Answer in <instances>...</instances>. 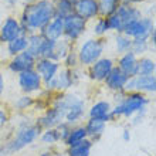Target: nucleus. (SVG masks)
<instances>
[{"instance_id":"1","label":"nucleus","mask_w":156,"mask_h":156,"mask_svg":"<svg viewBox=\"0 0 156 156\" xmlns=\"http://www.w3.org/2000/svg\"><path fill=\"white\" fill-rule=\"evenodd\" d=\"M55 16L54 4L50 0H38L33 4H27L21 14V30L23 34L26 31H33V30H43L47 27L50 21Z\"/></svg>"},{"instance_id":"2","label":"nucleus","mask_w":156,"mask_h":156,"mask_svg":"<svg viewBox=\"0 0 156 156\" xmlns=\"http://www.w3.org/2000/svg\"><path fill=\"white\" fill-rule=\"evenodd\" d=\"M149 104V99L140 92H128L125 97L119 98V104H116L115 108L111 109V116H125L132 118L139 111L145 109Z\"/></svg>"},{"instance_id":"3","label":"nucleus","mask_w":156,"mask_h":156,"mask_svg":"<svg viewBox=\"0 0 156 156\" xmlns=\"http://www.w3.org/2000/svg\"><path fill=\"white\" fill-rule=\"evenodd\" d=\"M41 129L37 126V123H24L19 128L17 133L14 135L12 140H9L6 144V151L9 153L19 152L21 149L27 148L29 145H31L34 140L40 136Z\"/></svg>"},{"instance_id":"4","label":"nucleus","mask_w":156,"mask_h":156,"mask_svg":"<svg viewBox=\"0 0 156 156\" xmlns=\"http://www.w3.org/2000/svg\"><path fill=\"white\" fill-rule=\"evenodd\" d=\"M104 47L105 43L101 38H90L85 43H82L80 47V51L77 53L78 55V61L81 62L82 66L90 67L92 66L97 60L101 58L104 53Z\"/></svg>"},{"instance_id":"5","label":"nucleus","mask_w":156,"mask_h":156,"mask_svg":"<svg viewBox=\"0 0 156 156\" xmlns=\"http://www.w3.org/2000/svg\"><path fill=\"white\" fill-rule=\"evenodd\" d=\"M153 30H155L153 19L142 17L139 20H135L125 26L122 34H125L129 38H149Z\"/></svg>"},{"instance_id":"6","label":"nucleus","mask_w":156,"mask_h":156,"mask_svg":"<svg viewBox=\"0 0 156 156\" xmlns=\"http://www.w3.org/2000/svg\"><path fill=\"white\" fill-rule=\"evenodd\" d=\"M156 78L155 75H136L129 78L125 84L123 92H155Z\"/></svg>"},{"instance_id":"7","label":"nucleus","mask_w":156,"mask_h":156,"mask_svg":"<svg viewBox=\"0 0 156 156\" xmlns=\"http://www.w3.org/2000/svg\"><path fill=\"white\" fill-rule=\"evenodd\" d=\"M87 29V21L77 16L75 13H71L64 17V36L66 40H77Z\"/></svg>"},{"instance_id":"8","label":"nucleus","mask_w":156,"mask_h":156,"mask_svg":"<svg viewBox=\"0 0 156 156\" xmlns=\"http://www.w3.org/2000/svg\"><path fill=\"white\" fill-rule=\"evenodd\" d=\"M19 85L24 94L29 95L40 91L43 87V81H41V77L37 74V71L33 68V70H27L19 74Z\"/></svg>"},{"instance_id":"9","label":"nucleus","mask_w":156,"mask_h":156,"mask_svg":"<svg viewBox=\"0 0 156 156\" xmlns=\"http://www.w3.org/2000/svg\"><path fill=\"white\" fill-rule=\"evenodd\" d=\"M34 70L37 71V74L41 77V81L45 84H48L54 77L60 71V64L57 61H51L47 58H38L36 60L34 64Z\"/></svg>"},{"instance_id":"10","label":"nucleus","mask_w":156,"mask_h":156,"mask_svg":"<svg viewBox=\"0 0 156 156\" xmlns=\"http://www.w3.org/2000/svg\"><path fill=\"white\" fill-rule=\"evenodd\" d=\"M34 64H36V58L26 50V51L13 57V60L9 62V70L20 74V73H24L27 70H33Z\"/></svg>"},{"instance_id":"11","label":"nucleus","mask_w":156,"mask_h":156,"mask_svg":"<svg viewBox=\"0 0 156 156\" xmlns=\"http://www.w3.org/2000/svg\"><path fill=\"white\" fill-rule=\"evenodd\" d=\"M61 122H64V112L53 105L43 114V116L37 119V126L40 129H48V128H55Z\"/></svg>"},{"instance_id":"12","label":"nucleus","mask_w":156,"mask_h":156,"mask_svg":"<svg viewBox=\"0 0 156 156\" xmlns=\"http://www.w3.org/2000/svg\"><path fill=\"white\" fill-rule=\"evenodd\" d=\"M74 13L84 20H91L99 14L98 0H75Z\"/></svg>"},{"instance_id":"13","label":"nucleus","mask_w":156,"mask_h":156,"mask_svg":"<svg viewBox=\"0 0 156 156\" xmlns=\"http://www.w3.org/2000/svg\"><path fill=\"white\" fill-rule=\"evenodd\" d=\"M21 34H23V30H21L20 21L16 20L14 17H7L0 27V41L2 43H9Z\"/></svg>"},{"instance_id":"14","label":"nucleus","mask_w":156,"mask_h":156,"mask_svg":"<svg viewBox=\"0 0 156 156\" xmlns=\"http://www.w3.org/2000/svg\"><path fill=\"white\" fill-rule=\"evenodd\" d=\"M112 68H114V61L111 58H99L92 66H90L88 74L94 81H105V78L108 77Z\"/></svg>"},{"instance_id":"15","label":"nucleus","mask_w":156,"mask_h":156,"mask_svg":"<svg viewBox=\"0 0 156 156\" xmlns=\"http://www.w3.org/2000/svg\"><path fill=\"white\" fill-rule=\"evenodd\" d=\"M74 84V74L71 70H61L58 71L55 77L48 82L45 84V88L47 90H57V91H64L68 90L71 85Z\"/></svg>"},{"instance_id":"16","label":"nucleus","mask_w":156,"mask_h":156,"mask_svg":"<svg viewBox=\"0 0 156 156\" xmlns=\"http://www.w3.org/2000/svg\"><path fill=\"white\" fill-rule=\"evenodd\" d=\"M138 57L132 51H128L119 58L118 62V68L122 71L123 74L126 75L128 78L136 77L138 75Z\"/></svg>"},{"instance_id":"17","label":"nucleus","mask_w":156,"mask_h":156,"mask_svg":"<svg viewBox=\"0 0 156 156\" xmlns=\"http://www.w3.org/2000/svg\"><path fill=\"white\" fill-rule=\"evenodd\" d=\"M129 78L123 74L118 67H114L111 73L108 74V77L105 78V84H107V88H109L111 91L123 92V88H125V84H126Z\"/></svg>"},{"instance_id":"18","label":"nucleus","mask_w":156,"mask_h":156,"mask_svg":"<svg viewBox=\"0 0 156 156\" xmlns=\"http://www.w3.org/2000/svg\"><path fill=\"white\" fill-rule=\"evenodd\" d=\"M41 34L48 40H60L64 36V17L54 16V19L50 21Z\"/></svg>"},{"instance_id":"19","label":"nucleus","mask_w":156,"mask_h":156,"mask_svg":"<svg viewBox=\"0 0 156 156\" xmlns=\"http://www.w3.org/2000/svg\"><path fill=\"white\" fill-rule=\"evenodd\" d=\"M111 109H112L111 104L108 102V101H98V102H95L94 105L90 108L88 115H90V118L101 119L104 122H109L112 119Z\"/></svg>"},{"instance_id":"20","label":"nucleus","mask_w":156,"mask_h":156,"mask_svg":"<svg viewBox=\"0 0 156 156\" xmlns=\"http://www.w3.org/2000/svg\"><path fill=\"white\" fill-rule=\"evenodd\" d=\"M115 13L119 16L123 27L126 24H129V23H132V21L142 19V13H140L139 9L133 7V6H129V4H121Z\"/></svg>"},{"instance_id":"21","label":"nucleus","mask_w":156,"mask_h":156,"mask_svg":"<svg viewBox=\"0 0 156 156\" xmlns=\"http://www.w3.org/2000/svg\"><path fill=\"white\" fill-rule=\"evenodd\" d=\"M45 41L47 38L43 34H31L29 37V45H27V51L33 55L36 60L43 57V51L45 47Z\"/></svg>"},{"instance_id":"22","label":"nucleus","mask_w":156,"mask_h":156,"mask_svg":"<svg viewBox=\"0 0 156 156\" xmlns=\"http://www.w3.org/2000/svg\"><path fill=\"white\" fill-rule=\"evenodd\" d=\"M107 122H104L101 119H94L90 118V121L85 125V131H87V136L91 140H98L102 136L104 131H105Z\"/></svg>"},{"instance_id":"23","label":"nucleus","mask_w":156,"mask_h":156,"mask_svg":"<svg viewBox=\"0 0 156 156\" xmlns=\"http://www.w3.org/2000/svg\"><path fill=\"white\" fill-rule=\"evenodd\" d=\"M70 53V41L68 40H57L55 41V44H54V48H53V53L50 55L48 60L51 61H60V60H64L66 55Z\"/></svg>"},{"instance_id":"24","label":"nucleus","mask_w":156,"mask_h":156,"mask_svg":"<svg viewBox=\"0 0 156 156\" xmlns=\"http://www.w3.org/2000/svg\"><path fill=\"white\" fill-rule=\"evenodd\" d=\"M27 45H29V37H27L26 34H21V36L16 37L14 40L9 41L7 43V50H9V53L14 57V55H17V54L26 51V50H27Z\"/></svg>"},{"instance_id":"25","label":"nucleus","mask_w":156,"mask_h":156,"mask_svg":"<svg viewBox=\"0 0 156 156\" xmlns=\"http://www.w3.org/2000/svg\"><path fill=\"white\" fill-rule=\"evenodd\" d=\"M92 140L91 139H84L82 142L74 145V146H70L68 151H67V155L68 156H90L91 155V149H92Z\"/></svg>"},{"instance_id":"26","label":"nucleus","mask_w":156,"mask_h":156,"mask_svg":"<svg viewBox=\"0 0 156 156\" xmlns=\"http://www.w3.org/2000/svg\"><path fill=\"white\" fill-rule=\"evenodd\" d=\"M87 138H88V136H87L85 126H73L70 133H68V136H67V139L64 140V144L70 148V146H74V145L82 142V140L87 139Z\"/></svg>"},{"instance_id":"27","label":"nucleus","mask_w":156,"mask_h":156,"mask_svg":"<svg viewBox=\"0 0 156 156\" xmlns=\"http://www.w3.org/2000/svg\"><path fill=\"white\" fill-rule=\"evenodd\" d=\"M122 4V0H98V10L99 14L104 17H108L114 14Z\"/></svg>"},{"instance_id":"28","label":"nucleus","mask_w":156,"mask_h":156,"mask_svg":"<svg viewBox=\"0 0 156 156\" xmlns=\"http://www.w3.org/2000/svg\"><path fill=\"white\" fill-rule=\"evenodd\" d=\"M74 2L75 0H55V3H53L55 16L66 17L71 13H74Z\"/></svg>"},{"instance_id":"29","label":"nucleus","mask_w":156,"mask_h":156,"mask_svg":"<svg viewBox=\"0 0 156 156\" xmlns=\"http://www.w3.org/2000/svg\"><path fill=\"white\" fill-rule=\"evenodd\" d=\"M155 68L156 66L152 58H140L138 61V75H153Z\"/></svg>"},{"instance_id":"30","label":"nucleus","mask_w":156,"mask_h":156,"mask_svg":"<svg viewBox=\"0 0 156 156\" xmlns=\"http://www.w3.org/2000/svg\"><path fill=\"white\" fill-rule=\"evenodd\" d=\"M41 142L45 145H54L60 142V133H58L57 128H48L43 132L41 135Z\"/></svg>"},{"instance_id":"31","label":"nucleus","mask_w":156,"mask_h":156,"mask_svg":"<svg viewBox=\"0 0 156 156\" xmlns=\"http://www.w3.org/2000/svg\"><path fill=\"white\" fill-rule=\"evenodd\" d=\"M149 48V41L148 38H133L131 45V51L135 54L136 57L140 54L146 53V50Z\"/></svg>"},{"instance_id":"32","label":"nucleus","mask_w":156,"mask_h":156,"mask_svg":"<svg viewBox=\"0 0 156 156\" xmlns=\"http://www.w3.org/2000/svg\"><path fill=\"white\" fill-rule=\"evenodd\" d=\"M116 51L118 53H128V51H131V45H132V38L126 37L125 34H119L118 37H116Z\"/></svg>"},{"instance_id":"33","label":"nucleus","mask_w":156,"mask_h":156,"mask_svg":"<svg viewBox=\"0 0 156 156\" xmlns=\"http://www.w3.org/2000/svg\"><path fill=\"white\" fill-rule=\"evenodd\" d=\"M105 20H107V24H108V29L109 30H115L118 33H122L123 31V24H122V21H121V19H119V16L116 13L105 17Z\"/></svg>"},{"instance_id":"34","label":"nucleus","mask_w":156,"mask_h":156,"mask_svg":"<svg viewBox=\"0 0 156 156\" xmlns=\"http://www.w3.org/2000/svg\"><path fill=\"white\" fill-rule=\"evenodd\" d=\"M34 104H36V101H34V98L33 97H30V95H23V97H20V98L16 101V108L17 109H27V108H30V107H33Z\"/></svg>"},{"instance_id":"35","label":"nucleus","mask_w":156,"mask_h":156,"mask_svg":"<svg viewBox=\"0 0 156 156\" xmlns=\"http://www.w3.org/2000/svg\"><path fill=\"white\" fill-rule=\"evenodd\" d=\"M108 30H109V29H108V24H107L105 17L98 19V21H97V23H95V26H94V33L97 34V36H104Z\"/></svg>"},{"instance_id":"36","label":"nucleus","mask_w":156,"mask_h":156,"mask_svg":"<svg viewBox=\"0 0 156 156\" xmlns=\"http://www.w3.org/2000/svg\"><path fill=\"white\" fill-rule=\"evenodd\" d=\"M64 62H66V66H67V68H68V70H70V68H74V67L77 66V62H78L77 53L70 51V53L66 55V58H64Z\"/></svg>"},{"instance_id":"37","label":"nucleus","mask_w":156,"mask_h":156,"mask_svg":"<svg viewBox=\"0 0 156 156\" xmlns=\"http://www.w3.org/2000/svg\"><path fill=\"white\" fill-rule=\"evenodd\" d=\"M7 121H9V116H7V114H6V111L0 108V128L3 126V125H6Z\"/></svg>"},{"instance_id":"38","label":"nucleus","mask_w":156,"mask_h":156,"mask_svg":"<svg viewBox=\"0 0 156 156\" xmlns=\"http://www.w3.org/2000/svg\"><path fill=\"white\" fill-rule=\"evenodd\" d=\"M122 139L125 140V142H129V139H131V133H129V129H123V132H122Z\"/></svg>"},{"instance_id":"39","label":"nucleus","mask_w":156,"mask_h":156,"mask_svg":"<svg viewBox=\"0 0 156 156\" xmlns=\"http://www.w3.org/2000/svg\"><path fill=\"white\" fill-rule=\"evenodd\" d=\"M3 91H4V78H3V74L0 73V97L3 94Z\"/></svg>"},{"instance_id":"40","label":"nucleus","mask_w":156,"mask_h":156,"mask_svg":"<svg viewBox=\"0 0 156 156\" xmlns=\"http://www.w3.org/2000/svg\"><path fill=\"white\" fill-rule=\"evenodd\" d=\"M139 2H144V0H122V4H129L131 6L132 3H139Z\"/></svg>"},{"instance_id":"41","label":"nucleus","mask_w":156,"mask_h":156,"mask_svg":"<svg viewBox=\"0 0 156 156\" xmlns=\"http://www.w3.org/2000/svg\"><path fill=\"white\" fill-rule=\"evenodd\" d=\"M7 4H10V6H13V4H16L17 3V0H4Z\"/></svg>"},{"instance_id":"42","label":"nucleus","mask_w":156,"mask_h":156,"mask_svg":"<svg viewBox=\"0 0 156 156\" xmlns=\"http://www.w3.org/2000/svg\"><path fill=\"white\" fill-rule=\"evenodd\" d=\"M40 156H53V152H50V151H47V152H43Z\"/></svg>"},{"instance_id":"43","label":"nucleus","mask_w":156,"mask_h":156,"mask_svg":"<svg viewBox=\"0 0 156 156\" xmlns=\"http://www.w3.org/2000/svg\"><path fill=\"white\" fill-rule=\"evenodd\" d=\"M27 4H33V3H36V2H38V0H24Z\"/></svg>"}]
</instances>
